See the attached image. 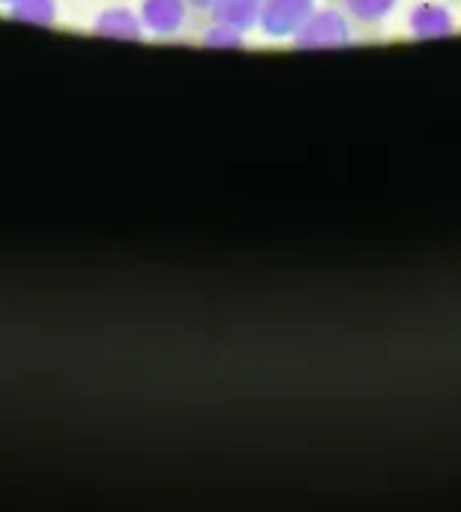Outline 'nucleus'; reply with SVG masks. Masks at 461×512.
Listing matches in <instances>:
<instances>
[{
  "label": "nucleus",
  "mask_w": 461,
  "mask_h": 512,
  "mask_svg": "<svg viewBox=\"0 0 461 512\" xmlns=\"http://www.w3.org/2000/svg\"><path fill=\"white\" fill-rule=\"evenodd\" d=\"M294 36L300 48H342L351 42V24L339 9H312Z\"/></svg>",
  "instance_id": "obj_1"
},
{
  "label": "nucleus",
  "mask_w": 461,
  "mask_h": 512,
  "mask_svg": "<svg viewBox=\"0 0 461 512\" xmlns=\"http://www.w3.org/2000/svg\"><path fill=\"white\" fill-rule=\"evenodd\" d=\"M312 15V0H261V27L267 36H294Z\"/></svg>",
  "instance_id": "obj_2"
},
{
  "label": "nucleus",
  "mask_w": 461,
  "mask_h": 512,
  "mask_svg": "<svg viewBox=\"0 0 461 512\" xmlns=\"http://www.w3.org/2000/svg\"><path fill=\"white\" fill-rule=\"evenodd\" d=\"M408 27L417 39H444V36H453L456 30V21H453V12L441 3H420L414 6L411 18H408Z\"/></svg>",
  "instance_id": "obj_3"
},
{
  "label": "nucleus",
  "mask_w": 461,
  "mask_h": 512,
  "mask_svg": "<svg viewBox=\"0 0 461 512\" xmlns=\"http://www.w3.org/2000/svg\"><path fill=\"white\" fill-rule=\"evenodd\" d=\"M144 21L156 33H174L186 21L183 0H144Z\"/></svg>",
  "instance_id": "obj_4"
},
{
  "label": "nucleus",
  "mask_w": 461,
  "mask_h": 512,
  "mask_svg": "<svg viewBox=\"0 0 461 512\" xmlns=\"http://www.w3.org/2000/svg\"><path fill=\"white\" fill-rule=\"evenodd\" d=\"M216 9V21L219 24H228L234 30H246L258 21L261 15V0H216L213 3Z\"/></svg>",
  "instance_id": "obj_5"
},
{
  "label": "nucleus",
  "mask_w": 461,
  "mask_h": 512,
  "mask_svg": "<svg viewBox=\"0 0 461 512\" xmlns=\"http://www.w3.org/2000/svg\"><path fill=\"white\" fill-rule=\"evenodd\" d=\"M396 3L399 0H345V6L351 9V15L360 18V21H369V24L387 18L396 9Z\"/></svg>",
  "instance_id": "obj_6"
},
{
  "label": "nucleus",
  "mask_w": 461,
  "mask_h": 512,
  "mask_svg": "<svg viewBox=\"0 0 461 512\" xmlns=\"http://www.w3.org/2000/svg\"><path fill=\"white\" fill-rule=\"evenodd\" d=\"M108 36H126V39H132V36H141V24H138V18L135 15H129V12H123V9H117V12H108L105 18H102V24H99Z\"/></svg>",
  "instance_id": "obj_7"
},
{
  "label": "nucleus",
  "mask_w": 461,
  "mask_h": 512,
  "mask_svg": "<svg viewBox=\"0 0 461 512\" xmlns=\"http://www.w3.org/2000/svg\"><path fill=\"white\" fill-rule=\"evenodd\" d=\"M204 42L213 45V48H240V45H243V36H240V30H234V27H228V24H216V27L204 36Z\"/></svg>",
  "instance_id": "obj_8"
},
{
  "label": "nucleus",
  "mask_w": 461,
  "mask_h": 512,
  "mask_svg": "<svg viewBox=\"0 0 461 512\" xmlns=\"http://www.w3.org/2000/svg\"><path fill=\"white\" fill-rule=\"evenodd\" d=\"M15 15H21L27 21H48L51 0H15Z\"/></svg>",
  "instance_id": "obj_9"
},
{
  "label": "nucleus",
  "mask_w": 461,
  "mask_h": 512,
  "mask_svg": "<svg viewBox=\"0 0 461 512\" xmlns=\"http://www.w3.org/2000/svg\"><path fill=\"white\" fill-rule=\"evenodd\" d=\"M189 3H198V6H207V3H216V0H189Z\"/></svg>",
  "instance_id": "obj_10"
}]
</instances>
